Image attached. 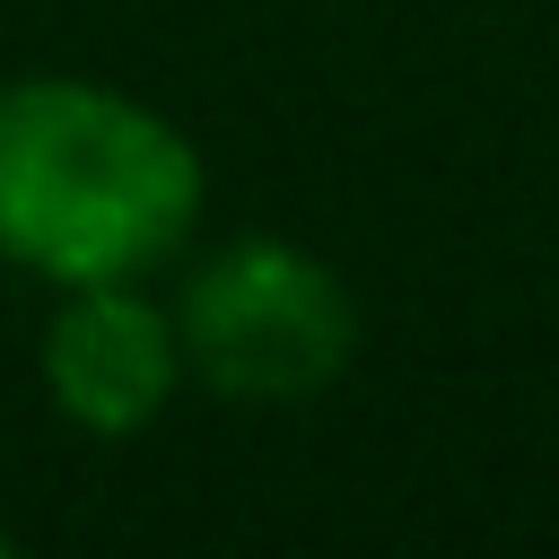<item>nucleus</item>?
<instances>
[{
    "label": "nucleus",
    "instance_id": "obj_1",
    "mask_svg": "<svg viewBox=\"0 0 559 559\" xmlns=\"http://www.w3.org/2000/svg\"><path fill=\"white\" fill-rule=\"evenodd\" d=\"M201 218L192 140L96 79H0V262L87 288L157 271Z\"/></svg>",
    "mask_w": 559,
    "mask_h": 559
},
{
    "label": "nucleus",
    "instance_id": "obj_4",
    "mask_svg": "<svg viewBox=\"0 0 559 559\" xmlns=\"http://www.w3.org/2000/svg\"><path fill=\"white\" fill-rule=\"evenodd\" d=\"M0 550H9V533H0Z\"/></svg>",
    "mask_w": 559,
    "mask_h": 559
},
{
    "label": "nucleus",
    "instance_id": "obj_3",
    "mask_svg": "<svg viewBox=\"0 0 559 559\" xmlns=\"http://www.w3.org/2000/svg\"><path fill=\"white\" fill-rule=\"evenodd\" d=\"M175 376H183L175 314L140 280L61 288V306L44 323V384L70 411V428H87V437H140L175 402Z\"/></svg>",
    "mask_w": 559,
    "mask_h": 559
},
{
    "label": "nucleus",
    "instance_id": "obj_2",
    "mask_svg": "<svg viewBox=\"0 0 559 559\" xmlns=\"http://www.w3.org/2000/svg\"><path fill=\"white\" fill-rule=\"evenodd\" d=\"M175 341L183 367L227 402H306L349 367L358 306L332 262L280 236H245L192 271L175 306Z\"/></svg>",
    "mask_w": 559,
    "mask_h": 559
}]
</instances>
